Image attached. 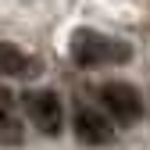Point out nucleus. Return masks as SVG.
<instances>
[{
	"mask_svg": "<svg viewBox=\"0 0 150 150\" xmlns=\"http://www.w3.org/2000/svg\"><path fill=\"white\" fill-rule=\"evenodd\" d=\"M71 57L82 68H100V64H122L132 57V47L125 40H111L93 29H79L71 36Z\"/></svg>",
	"mask_w": 150,
	"mask_h": 150,
	"instance_id": "obj_1",
	"label": "nucleus"
},
{
	"mask_svg": "<svg viewBox=\"0 0 150 150\" xmlns=\"http://www.w3.org/2000/svg\"><path fill=\"white\" fill-rule=\"evenodd\" d=\"M25 115L29 122L40 129L43 136H57L61 132V100L50 89H32L25 93Z\"/></svg>",
	"mask_w": 150,
	"mask_h": 150,
	"instance_id": "obj_3",
	"label": "nucleus"
},
{
	"mask_svg": "<svg viewBox=\"0 0 150 150\" xmlns=\"http://www.w3.org/2000/svg\"><path fill=\"white\" fill-rule=\"evenodd\" d=\"M97 93H100V104L107 107V115L118 125H136L143 118V97H139L136 86H129V82H104Z\"/></svg>",
	"mask_w": 150,
	"mask_h": 150,
	"instance_id": "obj_2",
	"label": "nucleus"
},
{
	"mask_svg": "<svg viewBox=\"0 0 150 150\" xmlns=\"http://www.w3.org/2000/svg\"><path fill=\"white\" fill-rule=\"evenodd\" d=\"M36 61L22 54L14 43H0V75H32Z\"/></svg>",
	"mask_w": 150,
	"mask_h": 150,
	"instance_id": "obj_6",
	"label": "nucleus"
},
{
	"mask_svg": "<svg viewBox=\"0 0 150 150\" xmlns=\"http://www.w3.org/2000/svg\"><path fill=\"white\" fill-rule=\"evenodd\" d=\"M75 136H79V143H86V146H104V143L115 139V125H111V118L104 115V111L79 107L75 111Z\"/></svg>",
	"mask_w": 150,
	"mask_h": 150,
	"instance_id": "obj_4",
	"label": "nucleus"
},
{
	"mask_svg": "<svg viewBox=\"0 0 150 150\" xmlns=\"http://www.w3.org/2000/svg\"><path fill=\"white\" fill-rule=\"evenodd\" d=\"M0 143H22V118H18V111H14V97L0 86Z\"/></svg>",
	"mask_w": 150,
	"mask_h": 150,
	"instance_id": "obj_5",
	"label": "nucleus"
}]
</instances>
